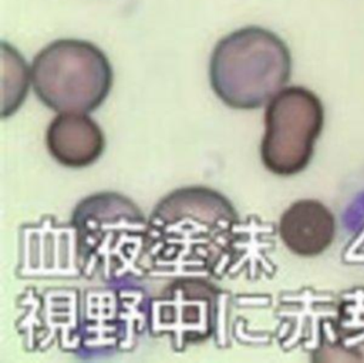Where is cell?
Listing matches in <instances>:
<instances>
[{
	"instance_id": "cell-1",
	"label": "cell",
	"mask_w": 364,
	"mask_h": 363,
	"mask_svg": "<svg viewBox=\"0 0 364 363\" xmlns=\"http://www.w3.org/2000/svg\"><path fill=\"white\" fill-rule=\"evenodd\" d=\"M239 214L219 191L193 185L165 195L148 216L151 276L209 278L213 258Z\"/></svg>"
},
{
	"instance_id": "cell-2",
	"label": "cell",
	"mask_w": 364,
	"mask_h": 363,
	"mask_svg": "<svg viewBox=\"0 0 364 363\" xmlns=\"http://www.w3.org/2000/svg\"><path fill=\"white\" fill-rule=\"evenodd\" d=\"M70 221L77 229L82 278L124 283L151 276L148 218L134 201L118 192H97L75 205Z\"/></svg>"
},
{
	"instance_id": "cell-3",
	"label": "cell",
	"mask_w": 364,
	"mask_h": 363,
	"mask_svg": "<svg viewBox=\"0 0 364 363\" xmlns=\"http://www.w3.org/2000/svg\"><path fill=\"white\" fill-rule=\"evenodd\" d=\"M291 56L273 31L242 27L222 37L210 56L209 81L228 107L256 110L267 104L289 81Z\"/></svg>"
},
{
	"instance_id": "cell-4",
	"label": "cell",
	"mask_w": 364,
	"mask_h": 363,
	"mask_svg": "<svg viewBox=\"0 0 364 363\" xmlns=\"http://www.w3.org/2000/svg\"><path fill=\"white\" fill-rule=\"evenodd\" d=\"M31 84L38 100L55 112L97 110L112 87V67L95 44L60 38L41 48L31 63Z\"/></svg>"
},
{
	"instance_id": "cell-5",
	"label": "cell",
	"mask_w": 364,
	"mask_h": 363,
	"mask_svg": "<svg viewBox=\"0 0 364 363\" xmlns=\"http://www.w3.org/2000/svg\"><path fill=\"white\" fill-rule=\"evenodd\" d=\"M233 293L205 276H178L155 298H151L148 333L169 337L171 349L185 352L191 344L209 339L216 347L232 344L230 316Z\"/></svg>"
},
{
	"instance_id": "cell-6",
	"label": "cell",
	"mask_w": 364,
	"mask_h": 363,
	"mask_svg": "<svg viewBox=\"0 0 364 363\" xmlns=\"http://www.w3.org/2000/svg\"><path fill=\"white\" fill-rule=\"evenodd\" d=\"M149 306L151 296L138 282L85 289L77 356L94 360L132 352L148 332Z\"/></svg>"
},
{
	"instance_id": "cell-7",
	"label": "cell",
	"mask_w": 364,
	"mask_h": 363,
	"mask_svg": "<svg viewBox=\"0 0 364 363\" xmlns=\"http://www.w3.org/2000/svg\"><path fill=\"white\" fill-rule=\"evenodd\" d=\"M324 125V108L309 88H282L266 105L262 162L276 175H294L310 162Z\"/></svg>"
},
{
	"instance_id": "cell-8",
	"label": "cell",
	"mask_w": 364,
	"mask_h": 363,
	"mask_svg": "<svg viewBox=\"0 0 364 363\" xmlns=\"http://www.w3.org/2000/svg\"><path fill=\"white\" fill-rule=\"evenodd\" d=\"M82 292L77 288L27 286L17 295L14 327L27 353H44L57 346L61 352L80 350Z\"/></svg>"
},
{
	"instance_id": "cell-9",
	"label": "cell",
	"mask_w": 364,
	"mask_h": 363,
	"mask_svg": "<svg viewBox=\"0 0 364 363\" xmlns=\"http://www.w3.org/2000/svg\"><path fill=\"white\" fill-rule=\"evenodd\" d=\"M18 279H78L82 278L78 259L77 229L54 215L18 228V259L14 270Z\"/></svg>"
},
{
	"instance_id": "cell-10",
	"label": "cell",
	"mask_w": 364,
	"mask_h": 363,
	"mask_svg": "<svg viewBox=\"0 0 364 363\" xmlns=\"http://www.w3.org/2000/svg\"><path fill=\"white\" fill-rule=\"evenodd\" d=\"M277 226L247 215L237 219L222 242L210 266L209 279H236L245 276L249 280L272 279L277 266L270 259L276 248Z\"/></svg>"
},
{
	"instance_id": "cell-11",
	"label": "cell",
	"mask_w": 364,
	"mask_h": 363,
	"mask_svg": "<svg viewBox=\"0 0 364 363\" xmlns=\"http://www.w3.org/2000/svg\"><path fill=\"white\" fill-rule=\"evenodd\" d=\"M51 157L64 167L84 168L104 152L105 140L100 125L82 112H58L46 132Z\"/></svg>"
},
{
	"instance_id": "cell-12",
	"label": "cell",
	"mask_w": 364,
	"mask_h": 363,
	"mask_svg": "<svg viewBox=\"0 0 364 363\" xmlns=\"http://www.w3.org/2000/svg\"><path fill=\"white\" fill-rule=\"evenodd\" d=\"M277 233L290 252L307 258L317 256L333 243L336 218L323 202L300 199L282 214Z\"/></svg>"
},
{
	"instance_id": "cell-13",
	"label": "cell",
	"mask_w": 364,
	"mask_h": 363,
	"mask_svg": "<svg viewBox=\"0 0 364 363\" xmlns=\"http://www.w3.org/2000/svg\"><path fill=\"white\" fill-rule=\"evenodd\" d=\"M3 53V107L1 117L7 118L13 115L23 104L28 83L31 81V70H28L26 61L20 53L9 46L6 41L1 43Z\"/></svg>"
}]
</instances>
